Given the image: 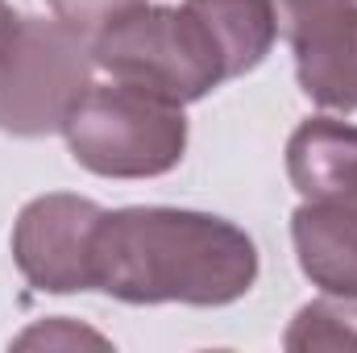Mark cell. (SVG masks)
Instances as JSON below:
<instances>
[{"mask_svg":"<svg viewBox=\"0 0 357 353\" xmlns=\"http://www.w3.org/2000/svg\"><path fill=\"white\" fill-rule=\"evenodd\" d=\"M258 246L225 216L191 208H116L91 237V291L121 303L225 308L254 291Z\"/></svg>","mask_w":357,"mask_h":353,"instance_id":"obj_1","label":"cell"},{"mask_svg":"<svg viewBox=\"0 0 357 353\" xmlns=\"http://www.w3.org/2000/svg\"><path fill=\"white\" fill-rule=\"evenodd\" d=\"M91 54L112 80L154 91L171 104H195L229 80L208 25L187 4L129 8L91 38Z\"/></svg>","mask_w":357,"mask_h":353,"instance_id":"obj_2","label":"cell"},{"mask_svg":"<svg viewBox=\"0 0 357 353\" xmlns=\"http://www.w3.org/2000/svg\"><path fill=\"white\" fill-rule=\"evenodd\" d=\"M71 158L104 179H158L187 154V117L133 84H91L63 125Z\"/></svg>","mask_w":357,"mask_h":353,"instance_id":"obj_3","label":"cell"},{"mask_svg":"<svg viewBox=\"0 0 357 353\" xmlns=\"http://www.w3.org/2000/svg\"><path fill=\"white\" fill-rule=\"evenodd\" d=\"M91 75V38L63 25L59 17H17L0 46V133H59L88 96Z\"/></svg>","mask_w":357,"mask_h":353,"instance_id":"obj_4","label":"cell"},{"mask_svg":"<svg viewBox=\"0 0 357 353\" xmlns=\"http://www.w3.org/2000/svg\"><path fill=\"white\" fill-rule=\"evenodd\" d=\"M104 208L88 195L46 191L17 212L13 262L46 295L91 291V237Z\"/></svg>","mask_w":357,"mask_h":353,"instance_id":"obj_5","label":"cell"},{"mask_svg":"<svg viewBox=\"0 0 357 353\" xmlns=\"http://www.w3.org/2000/svg\"><path fill=\"white\" fill-rule=\"evenodd\" d=\"M312 104L357 112V0H270Z\"/></svg>","mask_w":357,"mask_h":353,"instance_id":"obj_6","label":"cell"},{"mask_svg":"<svg viewBox=\"0 0 357 353\" xmlns=\"http://www.w3.org/2000/svg\"><path fill=\"white\" fill-rule=\"evenodd\" d=\"M287 175L303 200L357 216V125L312 117L287 142Z\"/></svg>","mask_w":357,"mask_h":353,"instance_id":"obj_7","label":"cell"},{"mask_svg":"<svg viewBox=\"0 0 357 353\" xmlns=\"http://www.w3.org/2000/svg\"><path fill=\"white\" fill-rule=\"evenodd\" d=\"M299 270L333 299L357 303V216L333 204H299L291 216Z\"/></svg>","mask_w":357,"mask_h":353,"instance_id":"obj_8","label":"cell"},{"mask_svg":"<svg viewBox=\"0 0 357 353\" xmlns=\"http://www.w3.org/2000/svg\"><path fill=\"white\" fill-rule=\"evenodd\" d=\"M183 4L208 25L216 50L225 59L229 80L254 71L278 38V21H274L270 0H183Z\"/></svg>","mask_w":357,"mask_h":353,"instance_id":"obj_9","label":"cell"},{"mask_svg":"<svg viewBox=\"0 0 357 353\" xmlns=\"http://www.w3.org/2000/svg\"><path fill=\"white\" fill-rule=\"evenodd\" d=\"M337 345H357V333L341 324V316L328 303H307L295 316V329L287 333V350H337Z\"/></svg>","mask_w":357,"mask_h":353,"instance_id":"obj_10","label":"cell"},{"mask_svg":"<svg viewBox=\"0 0 357 353\" xmlns=\"http://www.w3.org/2000/svg\"><path fill=\"white\" fill-rule=\"evenodd\" d=\"M46 4H50V13H54L63 25L79 29L84 38H96V33L108 29L116 17H125L129 8H137V4H146V0H46Z\"/></svg>","mask_w":357,"mask_h":353,"instance_id":"obj_11","label":"cell"},{"mask_svg":"<svg viewBox=\"0 0 357 353\" xmlns=\"http://www.w3.org/2000/svg\"><path fill=\"white\" fill-rule=\"evenodd\" d=\"M13 21H17V13L8 8V0H0V46H4V38H8V29H13Z\"/></svg>","mask_w":357,"mask_h":353,"instance_id":"obj_12","label":"cell"}]
</instances>
